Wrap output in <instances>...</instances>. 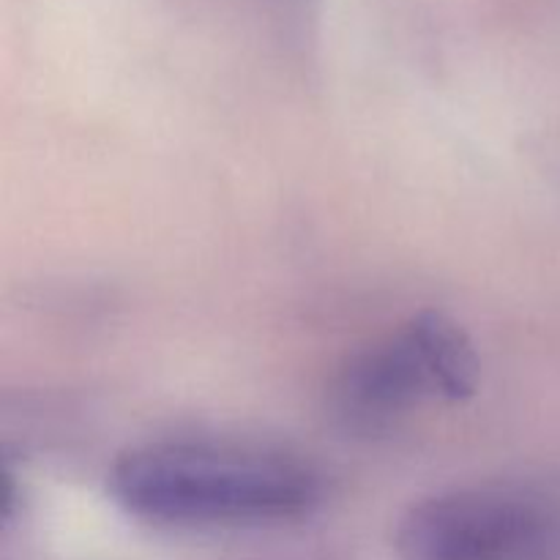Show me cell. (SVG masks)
Wrapping results in <instances>:
<instances>
[{"label": "cell", "instance_id": "obj_1", "mask_svg": "<svg viewBox=\"0 0 560 560\" xmlns=\"http://www.w3.org/2000/svg\"><path fill=\"white\" fill-rule=\"evenodd\" d=\"M107 492L156 528H257L310 517L323 479L290 454L249 443L151 441L115 459Z\"/></svg>", "mask_w": 560, "mask_h": 560}, {"label": "cell", "instance_id": "obj_2", "mask_svg": "<svg viewBox=\"0 0 560 560\" xmlns=\"http://www.w3.org/2000/svg\"><path fill=\"white\" fill-rule=\"evenodd\" d=\"M479 377V355L463 326L427 310L339 366L328 410L353 435H383L427 399L474 397Z\"/></svg>", "mask_w": 560, "mask_h": 560}, {"label": "cell", "instance_id": "obj_3", "mask_svg": "<svg viewBox=\"0 0 560 560\" xmlns=\"http://www.w3.org/2000/svg\"><path fill=\"white\" fill-rule=\"evenodd\" d=\"M394 552L399 560H560V501L514 485L438 492L399 517Z\"/></svg>", "mask_w": 560, "mask_h": 560}]
</instances>
